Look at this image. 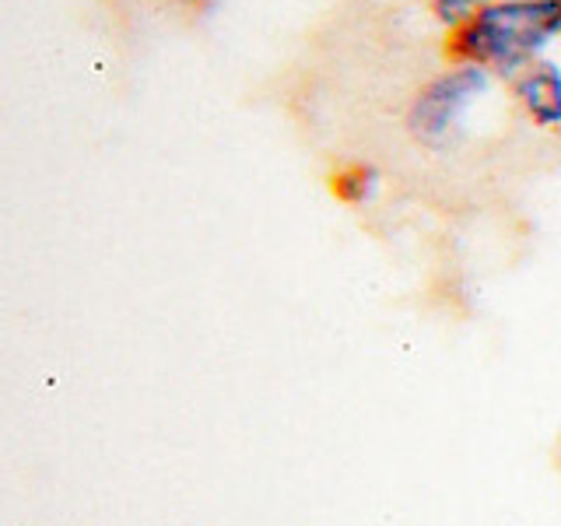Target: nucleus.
Wrapping results in <instances>:
<instances>
[{"instance_id": "f257e3e1", "label": "nucleus", "mask_w": 561, "mask_h": 526, "mask_svg": "<svg viewBox=\"0 0 561 526\" xmlns=\"http://www.w3.org/2000/svg\"><path fill=\"white\" fill-rule=\"evenodd\" d=\"M561 35V0H491L488 8L456 25V60L481 64L513 81L523 67L540 60Z\"/></svg>"}, {"instance_id": "39448f33", "label": "nucleus", "mask_w": 561, "mask_h": 526, "mask_svg": "<svg viewBox=\"0 0 561 526\" xmlns=\"http://www.w3.org/2000/svg\"><path fill=\"white\" fill-rule=\"evenodd\" d=\"M432 4V11H435V18L443 25H463L470 14H478L481 8H488L491 0H428Z\"/></svg>"}, {"instance_id": "7ed1b4c3", "label": "nucleus", "mask_w": 561, "mask_h": 526, "mask_svg": "<svg viewBox=\"0 0 561 526\" xmlns=\"http://www.w3.org/2000/svg\"><path fill=\"white\" fill-rule=\"evenodd\" d=\"M513 95L537 127H561V64L540 57L530 67H523L513 78Z\"/></svg>"}, {"instance_id": "20e7f679", "label": "nucleus", "mask_w": 561, "mask_h": 526, "mask_svg": "<svg viewBox=\"0 0 561 526\" xmlns=\"http://www.w3.org/2000/svg\"><path fill=\"white\" fill-rule=\"evenodd\" d=\"M333 190H337V197L344 204H355V207L368 204L376 197V190H379V172L373 165H365V162L347 165V169H341L337 175H333Z\"/></svg>"}, {"instance_id": "f03ea898", "label": "nucleus", "mask_w": 561, "mask_h": 526, "mask_svg": "<svg viewBox=\"0 0 561 526\" xmlns=\"http://www.w3.org/2000/svg\"><path fill=\"white\" fill-rule=\"evenodd\" d=\"M491 88V70L481 64H453L428 84L417 88L408 110V130L421 145H446V140L463 127V119Z\"/></svg>"}]
</instances>
